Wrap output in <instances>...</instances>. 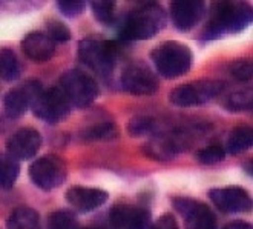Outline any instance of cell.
I'll use <instances>...</instances> for the list:
<instances>
[{"mask_svg":"<svg viewBox=\"0 0 253 229\" xmlns=\"http://www.w3.org/2000/svg\"><path fill=\"white\" fill-rule=\"evenodd\" d=\"M252 23V6L246 2H215L203 29L204 40L241 33Z\"/></svg>","mask_w":253,"mask_h":229,"instance_id":"obj_1","label":"cell"},{"mask_svg":"<svg viewBox=\"0 0 253 229\" xmlns=\"http://www.w3.org/2000/svg\"><path fill=\"white\" fill-rule=\"evenodd\" d=\"M166 11L158 3H144L130 11L126 17L120 37L126 42L149 40L166 28Z\"/></svg>","mask_w":253,"mask_h":229,"instance_id":"obj_2","label":"cell"},{"mask_svg":"<svg viewBox=\"0 0 253 229\" xmlns=\"http://www.w3.org/2000/svg\"><path fill=\"white\" fill-rule=\"evenodd\" d=\"M151 60L158 74L170 80L181 77L190 71L193 54L187 45L176 40H168L157 45L152 50Z\"/></svg>","mask_w":253,"mask_h":229,"instance_id":"obj_3","label":"cell"},{"mask_svg":"<svg viewBox=\"0 0 253 229\" xmlns=\"http://www.w3.org/2000/svg\"><path fill=\"white\" fill-rule=\"evenodd\" d=\"M79 58L95 74L109 77L117 62V45L109 40L86 37L79 43Z\"/></svg>","mask_w":253,"mask_h":229,"instance_id":"obj_4","label":"cell"},{"mask_svg":"<svg viewBox=\"0 0 253 229\" xmlns=\"http://www.w3.org/2000/svg\"><path fill=\"white\" fill-rule=\"evenodd\" d=\"M224 86V82L216 79L193 80L173 88L169 94V102L173 106H178V108L201 106L216 99L222 93Z\"/></svg>","mask_w":253,"mask_h":229,"instance_id":"obj_5","label":"cell"},{"mask_svg":"<svg viewBox=\"0 0 253 229\" xmlns=\"http://www.w3.org/2000/svg\"><path fill=\"white\" fill-rule=\"evenodd\" d=\"M58 86L68 97L69 103L77 108L91 106L100 94V88L95 79L80 69L66 71L60 77Z\"/></svg>","mask_w":253,"mask_h":229,"instance_id":"obj_6","label":"cell"},{"mask_svg":"<svg viewBox=\"0 0 253 229\" xmlns=\"http://www.w3.org/2000/svg\"><path fill=\"white\" fill-rule=\"evenodd\" d=\"M31 108L37 118L46 121L49 125H57L69 115L71 103L60 86H52L40 91L36 96Z\"/></svg>","mask_w":253,"mask_h":229,"instance_id":"obj_7","label":"cell"},{"mask_svg":"<svg viewBox=\"0 0 253 229\" xmlns=\"http://www.w3.org/2000/svg\"><path fill=\"white\" fill-rule=\"evenodd\" d=\"M29 177L33 183L43 191H52L60 188L66 177H68V168L62 157L58 156H43L34 160L29 166Z\"/></svg>","mask_w":253,"mask_h":229,"instance_id":"obj_8","label":"cell"},{"mask_svg":"<svg viewBox=\"0 0 253 229\" xmlns=\"http://www.w3.org/2000/svg\"><path fill=\"white\" fill-rule=\"evenodd\" d=\"M120 82L123 89L132 96H152L160 88L155 72L143 62L129 63L122 72Z\"/></svg>","mask_w":253,"mask_h":229,"instance_id":"obj_9","label":"cell"},{"mask_svg":"<svg viewBox=\"0 0 253 229\" xmlns=\"http://www.w3.org/2000/svg\"><path fill=\"white\" fill-rule=\"evenodd\" d=\"M173 208L183 217L186 229H216L218 222L213 211L203 202L190 197L173 198Z\"/></svg>","mask_w":253,"mask_h":229,"instance_id":"obj_10","label":"cell"},{"mask_svg":"<svg viewBox=\"0 0 253 229\" xmlns=\"http://www.w3.org/2000/svg\"><path fill=\"white\" fill-rule=\"evenodd\" d=\"M187 146V135L175 131L172 134H158L143 146V152L152 160L169 162L175 159Z\"/></svg>","mask_w":253,"mask_h":229,"instance_id":"obj_11","label":"cell"},{"mask_svg":"<svg viewBox=\"0 0 253 229\" xmlns=\"http://www.w3.org/2000/svg\"><path fill=\"white\" fill-rule=\"evenodd\" d=\"M43 88L37 80H29L20 86L9 89L3 96V111L9 118H20L29 106L33 105L36 96Z\"/></svg>","mask_w":253,"mask_h":229,"instance_id":"obj_12","label":"cell"},{"mask_svg":"<svg viewBox=\"0 0 253 229\" xmlns=\"http://www.w3.org/2000/svg\"><path fill=\"white\" fill-rule=\"evenodd\" d=\"M209 197L213 205L226 214L247 212L252 209V197L243 188L229 186V188H216L209 191Z\"/></svg>","mask_w":253,"mask_h":229,"instance_id":"obj_13","label":"cell"},{"mask_svg":"<svg viewBox=\"0 0 253 229\" xmlns=\"http://www.w3.org/2000/svg\"><path fill=\"white\" fill-rule=\"evenodd\" d=\"M42 148V135L34 128H22L14 132L6 143L8 156L14 160L33 159Z\"/></svg>","mask_w":253,"mask_h":229,"instance_id":"obj_14","label":"cell"},{"mask_svg":"<svg viewBox=\"0 0 253 229\" xmlns=\"http://www.w3.org/2000/svg\"><path fill=\"white\" fill-rule=\"evenodd\" d=\"M206 14L203 0H183L170 3V19L178 31L187 33L195 28Z\"/></svg>","mask_w":253,"mask_h":229,"instance_id":"obj_15","label":"cell"},{"mask_svg":"<svg viewBox=\"0 0 253 229\" xmlns=\"http://www.w3.org/2000/svg\"><path fill=\"white\" fill-rule=\"evenodd\" d=\"M149 212L133 205H115L109 212L112 229H149Z\"/></svg>","mask_w":253,"mask_h":229,"instance_id":"obj_16","label":"cell"},{"mask_svg":"<svg viewBox=\"0 0 253 229\" xmlns=\"http://www.w3.org/2000/svg\"><path fill=\"white\" fill-rule=\"evenodd\" d=\"M65 197L71 208H74L77 212L86 214V212H92L105 205L109 198V194L98 188L72 186L66 191Z\"/></svg>","mask_w":253,"mask_h":229,"instance_id":"obj_17","label":"cell"},{"mask_svg":"<svg viewBox=\"0 0 253 229\" xmlns=\"http://www.w3.org/2000/svg\"><path fill=\"white\" fill-rule=\"evenodd\" d=\"M23 54L36 63H44L55 54V43L46 36V33L33 31L22 40Z\"/></svg>","mask_w":253,"mask_h":229,"instance_id":"obj_18","label":"cell"},{"mask_svg":"<svg viewBox=\"0 0 253 229\" xmlns=\"http://www.w3.org/2000/svg\"><path fill=\"white\" fill-rule=\"evenodd\" d=\"M6 226L8 229H42L37 211L28 206L14 209L8 217Z\"/></svg>","mask_w":253,"mask_h":229,"instance_id":"obj_19","label":"cell"},{"mask_svg":"<svg viewBox=\"0 0 253 229\" xmlns=\"http://www.w3.org/2000/svg\"><path fill=\"white\" fill-rule=\"evenodd\" d=\"M22 74V63L11 48L0 50V77L6 82L17 80Z\"/></svg>","mask_w":253,"mask_h":229,"instance_id":"obj_20","label":"cell"},{"mask_svg":"<svg viewBox=\"0 0 253 229\" xmlns=\"http://www.w3.org/2000/svg\"><path fill=\"white\" fill-rule=\"evenodd\" d=\"M253 145V129L252 126H238L235 128L227 139V151L233 156L243 154L244 151Z\"/></svg>","mask_w":253,"mask_h":229,"instance_id":"obj_21","label":"cell"},{"mask_svg":"<svg viewBox=\"0 0 253 229\" xmlns=\"http://www.w3.org/2000/svg\"><path fill=\"white\" fill-rule=\"evenodd\" d=\"M118 135H120V129L114 121H100L97 125L86 128L82 134V139L87 142H106L117 139Z\"/></svg>","mask_w":253,"mask_h":229,"instance_id":"obj_22","label":"cell"},{"mask_svg":"<svg viewBox=\"0 0 253 229\" xmlns=\"http://www.w3.org/2000/svg\"><path fill=\"white\" fill-rule=\"evenodd\" d=\"M20 174V166L17 160L9 156H0V188L9 189L16 183Z\"/></svg>","mask_w":253,"mask_h":229,"instance_id":"obj_23","label":"cell"},{"mask_svg":"<svg viewBox=\"0 0 253 229\" xmlns=\"http://www.w3.org/2000/svg\"><path fill=\"white\" fill-rule=\"evenodd\" d=\"M224 108L230 113H246L253 108L252 91H236L226 97Z\"/></svg>","mask_w":253,"mask_h":229,"instance_id":"obj_24","label":"cell"},{"mask_svg":"<svg viewBox=\"0 0 253 229\" xmlns=\"http://www.w3.org/2000/svg\"><path fill=\"white\" fill-rule=\"evenodd\" d=\"M157 129V121L151 115H137L127 123V132L132 137L151 135Z\"/></svg>","mask_w":253,"mask_h":229,"instance_id":"obj_25","label":"cell"},{"mask_svg":"<svg viewBox=\"0 0 253 229\" xmlns=\"http://www.w3.org/2000/svg\"><path fill=\"white\" fill-rule=\"evenodd\" d=\"M91 9L94 12V17L101 25L109 26L114 23L115 9H117L115 2H105V0H100V2H91Z\"/></svg>","mask_w":253,"mask_h":229,"instance_id":"obj_26","label":"cell"},{"mask_svg":"<svg viewBox=\"0 0 253 229\" xmlns=\"http://www.w3.org/2000/svg\"><path fill=\"white\" fill-rule=\"evenodd\" d=\"M224 157H226V149L219 145L206 146L197 152V160L201 165H207V166L219 163L221 160H224Z\"/></svg>","mask_w":253,"mask_h":229,"instance_id":"obj_27","label":"cell"},{"mask_svg":"<svg viewBox=\"0 0 253 229\" xmlns=\"http://www.w3.org/2000/svg\"><path fill=\"white\" fill-rule=\"evenodd\" d=\"M76 217L68 211H55L48 219V229H77Z\"/></svg>","mask_w":253,"mask_h":229,"instance_id":"obj_28","label":"cell"},{"mask_svg":"<svg viewBox=\"0 0 253 229\" xmlns=\"http://www.w3.org/2000/svg\"><path fill=\"white\" fill-rule=\"evenodd\" d=\"M229 71L232 74V77H235L240 82H249L253 77V63L249 58H240L235 60L229 65Z\"/></svg>","mask_w":253,"mask_h":229,"instance_id":"obj_29","label":"cell"},{"mask_svg":"<svg viewBox=\"0 0 253 229\" xmlns=\"http://www.w3.org/2000/svg\"><path fill=\"white\" fill-rule=\"evenodd\" d=\"M46 36L55 43V42H69L72 34L71 29L60 20H49L46 25Z\"/></svg>","mask_w":253,"mask_h":229,"instance_id":"obj_30","label":"cell"},{"mask_svg":"<svg viewBox=\"0 0 253 229\" xmlns=\"http://www.w3.org/2000/svg\"><path fill=\"white\" fill-rule=\"evenodd\" d=\"M57 8L60 9V12L65 17H77L86 9V3L82 0H62V2H57Z\"/></svg>","mask_w":253,"mask_h":229,"instance_id":"obj_31","label":"cell"},{"mask_svg":"<svg viewBox=\"0 0 253 229\" xmlns=\"http://www.w3.org/2000/svg\"><path fill=\"white\" fill-rule=\"evenodd\" d=\"M151 229H180V226H178L175 217L172 216V214H165V216H161Z\"/></svg>","mask_w":253,"mask_h":229,"instance_id":"obj_32","label":"cell"},{"mask_svg":"<svg viewBox=\"0 0 253 229\" xmlns=\"http://www.w3.org/2000/svg\"><path fill=\"white\" fill-rule=\"evenodd\" d=\"M222 229H253L250 223L244 222V220H236V222H230L229 225H226Z\"/></svg>","mask_w":253,"mask_h":229,"instance_id":"obj_33","label":"cell"},{"mask_svg":"<svg viewBox=\"0 0 253 229\" xmlns=\"http://www.w3.org/2000/svg\"><path fill=\"white\" fill-rule=\"evenodd\" d=\"M77 229H101V228H98V226H83V228H77Z\"/></svg>","mask_w":253,"mask_h":229,"instance_id":"obj_34","label":"cell"}]
</instances>
